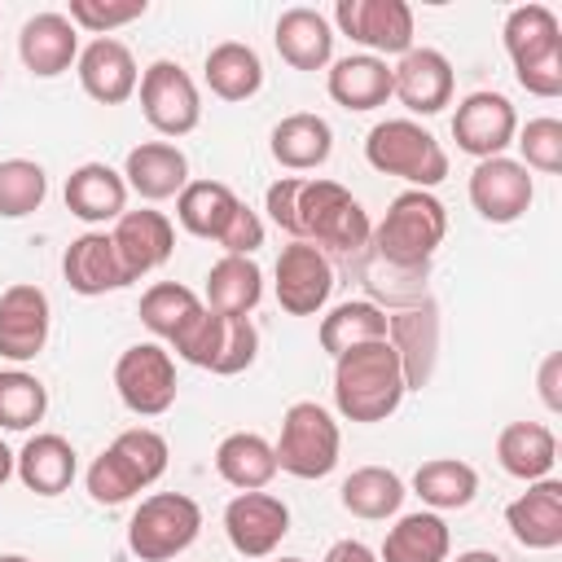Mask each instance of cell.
<instances>
[{
    "instance_id": "6da1fadb",
    "label": "cell",
    "mask_w": 562,
    "mask_h": 562,
    "mask_svg": "<svg viewBox=\"0 0 562 562\" xmlns=\"http://www.w3.org/2000/svg\"><path fill=\"white\" fill-rule=\"evenodd\" d=\"M369 211L342 189L338 180L325 176H303L299 198H294V220H290V241H312L325 259H356L369 246Z\"/></svg>"
},
{
    "instance_id": "7a4b0ae2",
    "label": "cell",
    "mask_w": 562,
    "mask_h": 562,
    "mask_svg": "<svg viewBox=\"0 0 562 562\" xmlns=\"http://www.w3.org/2000/svg\"><path fill=\"white\" fill-rule=\"evenodd\" d=\"M404 395H408L404 369H400V356L386 338L334 356V408H338V417L373 426V422H386L404 404Z\"/></svg>"
},
{
    "instance_id": "3957f363",
    "label": "cell",
    "mask_w": 562,
    "mask_h": 562,
    "mask_svg": "<svg viewBox=\"0 0 562 562\" xmlns=\"http://www.w3.org/2000/svg\"><path fill=\"white\" fill-rule=\"evenodd\" d=\"M501 44L514 61L518 88L531 97H562V22L549 4H518L505 13Z\"/></svg>"
},
{
    "instance_id": "277c9868",
    "label": "cell",
    "mask_w": 562,
    "mask_h": 562,
    "mask_svg": "<svg viewBox=\"0 0 562 562\" xmlns=\"http://www.w3.org/2000/svg\"><path fill=\"white\" fill-rule=\"evenodd\" d=\"M448 237V211L443 202L430 193V189H404L391 198L382 224L369 233V250L391 259V263H404V268H417V263H430L435 250L443 246Z\"/></svg>"
},
{
    "instance_id": "5b68a950",
    "label": "cell",
    "mask_w": 562,
    "mask_h": 562,
    "mask_svg": "<svg viewBox=\"0 0 562 562\" xmlns=\"http://www.w3.org/2000/svg\"><path fill=\"white\" fill-rule=\"evenodd\" d=\"M364 162L382 176L408 180V189H435L448 176V149L417 119H382L364 136Z\"/></svg>"
},
{
    "instance_id": "8992f818",
    "label": "cell",
    "mask_w": 562,
    "mask_h": 562,
    "mask_svg": "<svg viewBox=\"0 0 562 562\" xmlns=\"http://www.w3.org/2000/svg\"><path fill=\"white\" fill-rule=\"evenodd\" d=\"M277 452V470L312 483L338 470L342 457V430L334 422V413L316 400H294L281 417V435L272 443Z\"/></svg>"
},
{
    "instance_id": "52a82bcc",
    "label": "cell",
    "mask_w": 562,
    "mask_h": 562,
    "mask_svg": "<svg viewBox=\"0 0 562 562\" xmlns=\"http://www.w3.org/2000/svg\"><path fill=\"white\" fill-rule=\"evenodd\" d=\"M202 531V509L184 492H154L127 518V549L140 562H171L180 558Z\"/></svg>"
},
{
    "instance_id": "ba28073f",
    "label": "cell",
    "mask_w": 562,
    "mask_h": 562,
    "mask_svg": "<svg viewBox=\"0 0 562 562\" xmlns=\"http://www.w3.org/2000/svg\"><path fill=\"white\" fill-rule=\"evenodd\" d=\"M136 97H140V114L145 123L158 132V136H189L198 123H202V92L193 83V75L171 61V57H158L140 70V83H136Z\"/></svg>"
},
{
    "instance_id": "9c48e42d",
    "label": "cell",
    "mask_w": 562,
    "mask_h": 562,
    "mask_svg": "<svg viewBox=\"0 0 562 562\" xmlns=\"http://www.w3.org/2000/svg\"><path fill=\"white\" fill-rule=\"evenodd\" d=\"M114 391L127 413L136 417H162L176 404V360L162 342H132L114 360Z\"/></svg>"
},
{
    "instance_id": "30bf717a",
    "label": "cell",
    "mask_w": 562,
    "mask_h": 562,
    "mask_svg": "<svg viewBox=\"0 0 562 562\" xmlns=\"http://www.w3.org/2000/svg\"><path fill=\"white\" fill-rule=\"evenodd\" d=\"M518 136V110L505 92H492V88H479V92H465L452 110V140L461 154H470L474 162L483 158H501Z\"/></svg>"
},
{
    "instance_id": "8fae6325",
    "label": "cell",
    "mask_w": 562,
    "mask_h": 562,
    "mask_svg": "<svg viewBox=\"0 0 562 562\" xmlns=\"http://www.w3.org/2000/svg\"><path fill=\"white\" fill-rule=\"evenodd\" d=\"M373 57H404L413 48V9L404 0H338L334 22Z\"/></svg>"
},
{
    "instance_id": "7c38bea8",
    "label": "cell",
    "mask_w": 562,
    "mask_h": 562,
    "mask_svg": "<svg viewBox=\"0 0 562 562\" xmlns=\"http://www.w3.org/2000/svg\"><path fill=\"white\" fill-rule=\"evenodd\" d=\"M272 277H277L272 281L277 303L290 316H321L325 303H329V294H334V259H325L312 241L281 246Z\"/></svg>"
},
{
    "instance_id": "4fadbf2b",
    "label": "cell",
    "mask_w": 562,
    "mask_h": 562,
    "mask_svg": "<svg viewBox=\"0 0 562 562\" xmlns=\"http://www.w3.org/2000/svg\"><path fill=\"white\" fill-rule=\"evenodd\" d=\"M439 334H443V321H439V303L435 299H422V303L400 307V312L386 316V342L400 356V369H404V386L408 391H422L435 378Z\"/></svg>"
},
{
    "instance_id": "5bb4252c",
    "label": "cell",
    "mask_w": 562,
    "mask_h": 562,
    "mask_svg": "<svg viewBox=\"0 0 562 562\" xmlns=\"http://www.w3.org/2000/svg\"><path fill=\"white\" fill-rule=\"evenodd\" d=\"M224 536L241 558H272L290 536V505L272 492H237L224 505Z\"/></svg>"
},
{
    "instance_id": "9a60e30c",
    "label": "cell",
    "mask_w": 562,
    "mask_h": 562,
    "mask_svg": "<svg viewBox=\"0 0 562 562\" xmlns=\"http://www.w3.org/2000/svg\"><path fill=\"white\" fill-rule=\"evenodd\" d=\"M452 92H457V75H452V61L439 53V48H408L404 57H395L391 66V97L408 110V114H439L443 105H452Z\"/></svg>"
},
{
    "instance_id": "2e32d148",
    "label": "cell",
    "mask_w": 562,
    "mask_h": 562,
    "mask_svg": "<svg viewBox=\"0 0 562 562\" xmlns=\"http://www.w3.org/2000/svg\"><path fill=\"white\" fill-rule=\"evenodd\" d=\"M536 202V180L518 158H483L470 171V206L487 224H514L531 211Z\"/></svg>"
},
{
    "instance_id": "e0dca14e",
    "label": "cell",
    "mask_w": 562,
    "mask_h": 562,
    "mask_svg": "<svg viewBox=\"0 0 562 562\" xmlns=\"http://www.w3.org/2000/svg\"><path fill=\"white\" fill-rule=\"evenodd\" d=\"M53 334V303L40 285L18 281L0 294V356L13 364L35 360Z\"/></svg>"
},
{
    "instance_id": "ac0fdd59",
    "label": "cell",
    "mask_w": 562,
    "mask_h": 562,
    "mask_svg": "<svg viewBox=\"0 0 562 562\" xmlns=\"http://www.w3.org/2000/svg\"><path fill=\"white\" fill-rule=\"evenodd\" d=\"M110 241L119 250V263L127 272V281H140L149 277L154 268H162L176 250V224L154 211V206H136V211H123L110 228Z\"/></svg>"
},
{
    "instance_id": "d6986e66",
    "label": "cell",
    "mask_w": 562,
    "mask_h": 562,
    "mask_svg": "<svg viewBox=\"0 0 562 562\" xmlns=\"http://www.w3.org/2000/svg\"><path fill=\"white\" fill-rule=\"evenodd\" d=\"M75 75H79V88L97 105H123V101L136 97V83H140V66H136L132 48L114 35H101V40L83 44L79 61H75Z\"/></svg>"
},
{
    "instance_id": "ffe728a7",
    "label": "cell",
    "mask_w": 562,
    "mask_h": 562,
    "mask_svg": "<svg viewBox=\"0 0 562 562\" xmlns=\"http://www.w3.org/2000/svg\"><path fill=\"white\" fill-rule=\"evenodd\" d=\"M505 527L522 549H536V553L558 549L562 544V483L553 474L527 483V492H518L505 505Z\"/></svg>"
},
{
    "instance_id": "44dd1931",
    "label": "cell",
    "mask_w": 562,
    "mask_h": 562,
    "mask_svg": "<svg viewBox=\"0 0 562 562\" xmlns=\"http://www.w3.org/2000/svg\"><path fill=\"white\" fill-rule=\"evenodd\" d=\"M18 57L35 79H57L79 61V31L66 13H35L18 31Z\"/></svg>"
},
{
    "instance_id": "7402d4cb",
    "label": "cell",
    "mask_w": 562,
    "mask_h": 562,
    "mask_svg": "<svg viewBox=\"0 0 562 562\" xmlns=\"http://www.w3.org/2000/svg\"><path fill=\"white\" fill-rule=\"evenodd\" d=\"M61 277H66V285H70L75 294H83V299H97V294H110V290L132 285L105 228H88V233H79V237L66 246V255H61Z\"/></svg>"
},
{
    "instance_id": "603a6c76",
    "label": "cell",
    "mask_w": 562,
    "mask_h": 562,
    "mask_svg": "<svg viewBox=\"0 0 562 562\" xmlns=\"http://www.w3.org/2000/svg\"><path fill=\"white\" fill-rule=\"evenodd\" d=\"M123 180H127V193L145 202H167L189 184V158L171 140H140L136 149H127Z\"/></svg>"
},
{
    "instance_id": "cb8c5ba5",
    "label": "cell",
    "mask_w": 562,
    "mask_h": 562,
    "mask_svg": "<svg viewBox=\"0 0 562 562\" xmlns=\"http://www.w3.org/2000/svg\"><path fill=\"white\" fill-rule=\"evenodd\" d=\"M66 211L83 224H114L127 211V180L110 162H79L66 176Z\"/></svg>"
},
{
    "instance_id": "d4e9b609",
    "label": "cell",
    "mask_w": 562,
    "mask_h": 562,
    "mask_svg": "<svg viewBox=\"0 0 562 562\" xmlns=\"http://www.w3.org/2000/svg\"><path fill=\"white\" fill-rule=\"evenodd\" d=\"M356 272V281L364 285V299L378 303L382 312H400V307H413L422 299H430V263H417V268H404V263H391L382 255H373L369 246L347 263Z\"/></svg>"
},
{
    "instance_id": "484cf974",
    "label": "cell",
    "mask_w": 562,
    "mask_h": 562,
    "mask_svg": "<svg viewBox=\"0 0 562 562\" xmlns=\"http://www.w3.org/2000/svg\"><path fill=\"white\" fill-rule=\"evenodd\" d=\"M272 44L290 70H325L334 61V26L321 9L307 4H294L277 18Z\"/></svg>"
},
{
    "instance_id": "4316f807",
    "label": "cell",
    "mask_w": 562,
    "mask_h": 562,
    "mask_svg": "<svg viewBox=\"0 0 562 562\" xmlns=\"http://www.w3.org/2000/svg\"><path fill=\"white\" fill-rule=\"evenodd\" d=\"M13 474H18L22 487L35 492V496H61V492L75 483V474H79V452H75V443H70L66 435L40 430V435H31V439L22 443Z\"/></svg>"
},
{
    "instance_id": "83f0119b",
    "label": "cell",
    "mask_w": 562,
    "mask_h": 562,
    "mask_svg": "<svg viewBox=\"0 0 562 562\" xmlns=\"http://www.w3.org/2000/svg\"><path fill=\"white\" fill-rule=\"evenodd\" d=\"M325 88H329V101L342 110H356V114L378 110L391 101V61H382L373 53L338 57L325 70Z\"/></svg>"
},
{
    "instance_id": "f1b7e54d",
    "label": "cell",
    "mask_w": 562,
    "mask_h": 562,
    "mask_svg": "<svg viewBox=\"0 0 562 562\" xmlns=\"http://www.w3.org/2000/svg\"><path fill=\"white\" fill-rule=\"evenodd\" d=\"M268 149L285 171H316L334 154V127L312 110H294V114L277 119Z\"/></svg>"
},
{
    "instance_id": "f546056e",
    "label": "cell",
    "mask_w": 562,
    "mask_h": 562,
    "mask_svg": "<svg viewBox=\"0 0 562 562\" xmlns=\"http://www.w3.org/2000/svg\"><path fill=\"white\" fill-rule=\"evenodd\" d=\"M448 553H452V531L443 514L417 509L395 518V527L378 549V562H448Z\"/></svg>"
},
{
    "instance_id": "4dcf8cb0",
    "label": "cell",
    "mask_w": 562,
    "mask_h": 562,
    "mask_svg": "<svg viewBox=\"0 0 562 562\" xmlns=\"http://www.w3.org/2000/svg\"><path fill=\"white\" fill-rule=\"evenodd\" d=\"M496 461L509 479H522V483L549 479L558 461V439L544 422H509L496 435Z\"/></svg>"
},
{
    "instance_id": "1f68e13d",
    "label": "cell",
    "mask_w": 562,
    "mask_h": 562,
    "mask_svg": "<svg viewBox=\"0 0 562 562\" xmlns=\"http://www.w3.org/2000/svg\"><path fill=\"white\" fill-rule=\"evenodd\" d=\"M263 299V268L246 255H220L206 272V307L220 316H250Z\"/></svg>"
},
{
    "instance_id": "d6a6232c",
    "label": "cell",
    "mask_w": 562,
    "mask_h": 562,
    "mask_svg": "<svg viewBox=\"0 0 562 562\" xmlns=\"http://www.w3.org/2000/svg\"><path fill=\"white\" fill-rule=\"evenodd\" d=\"M215 470L228 487L237 492H263L277 479V452L263 435L255 430H233L215 448Z\"/></svg>"
},
{
    "instance_id": "836d02e7",
    "label": "cell",
    "mask_w": 562,
    "mask_h": 562,
    "mask_svg": "<svg viewBox=\"0 0 562 562\" xmlns=\"http://www.w3.org/2000/svg\"><path fill=\"white\" fill-rule=\"evenodd\" d=\"M404 479L395 474V470H386V465H356L347 479H342V487H338V501H342V509L351 514V518H364V522H386V518H395L400 514V505H404Z\"/></svg>"
},
{
    "instance_id": "e575fe53",
    "label": "cell",
    "mask_w": 562,
    "mask_h": 562,
    "mask_svg": "<svg viewBox=\"0 0 562 562\" xmlns=\"http://www.w3.org/2000/svg\"><path fill=\"white\" fill-rule=\"evenodd\" d=\"M202 79L220 101H250L263 88V61L250 44L241 40H224L206 53L202 61Z\"/></svg>"
},
{
    "instance_id": "d590c367",
    "label": "cell",
    "mask_w": 562,
    "mask_h": 562,
    "mask_svg": "<svg viewBox=\"0 0 562 562\" xmlns=\"http://www.w3.org/2000/svg\"><path fill=\"white\" fill-rule=\"evenodd\" d=\"M413 492L422 496L426 509H465L479 496V470L461 457H430L413 470Z\"/></svg>"
},
{
    "instance_id": "8d00e7d4",
    "label": "cell",
    "mask_w": 562,
    "mask_h": 562,
    "mask_svg": "<svg viewBox=\"0 0 562 562\" xmlns=\"http://www.w3.org/2000/svg\"><path fill=\"white\" fill-rule=\"evenodd\" d=\"M321 351L325 356H342L351 347H364V342H378L386 338V312L369 299H347V303H334L325 316H321Z\"/></svg>"
},
{
    "instance_id": "74e56055",
    "label": "cell",
    "mask_w": 562,
    "mask_h": 562,
    "mask_svg": "<svg viewBox=\"0 0 562 562\" xmlns=\"http://www.w3.org/2000/svg\"><path fill=\"white\" fill-rule=\"evenodd\" d=\"M237 202H241V198H237L224 180H189V184L176 193V220H180L184 233L215 241V237L224 233V224L233 220Z\"/></svg>"
},
{
    "instance_id": "f35d334b",
    "label": "cell",
    "mask_w": 562,
    "mask_h": 562,
    "mask_svg": "<svg viewBox=\"0 0 562 562\" xmlns=\"http://www.w3.org/2000/svg\"><path fill=\"white\" fill-rule=\"evenodd\" d=\"M206 303L189 290V285H180V281H154L145 294H140V325L154 334V342H167L171 347V338L202 312Z\"/></svg>"
},
{
    "instance_id": "ab89813d",
    "label": "cell",
    "mask_w": 562,
    "mask_h": 562,
    "mask_svg": "<svg viewBox=\"0 0 562 562\" xmlns=\"http://www.w3.org/2000/svg\"><path fill=\"white\" fill-rule=\"evenodd\" d=\"M48 413V386L26 369H0V430H31Z\"/></svg>"
},
{
    "instance_id": "60d3db41",
    "label": "cell",
    "mask_w": 562,
    "mask_h": 562,
    "mask_svg": "<svg viewBox=\"0 0 562 562\" xmlns=\"http://www.w3.org/2000/svg\"><path fill=\"white\" fill-rule=\"evenodd\" d=\"M48 176L31 158H4L0 162V220H26L44 206Z\"/></svg>"
},
{
    "instance_id": "b9f144b4",
    "label": "cell",
    "mask_w": 562,
    "mask_h": 562,
    "mask_svg": "<svg viewBox=\"0 0 562 562\" xmlns=\"http://www.w3.org/2000/svg\"><path fill=\"white\" fill-rule=\"evenodd\" d=\"M110 448L132 465V474L140 479V487H154V483L167 474V457H171V448H167V439H162L154 426H127V430L114 435Z\"/></svg>"
},
{
    "instance_id": "7bdbcfd3",
    "label": "cell",
    "mask_w": 562,
    "mask_h": 562,
    "mask_svg": "<svg viewBox=\"0 0 562 562\" xmlns=\"http://www.w3.org/2000/svg\"><path fill=\"white\" fill-rule=\"evenodd\" d=\"M518 145V162L527 171H540V176H558L562 171V123L553 114H540V119H527L514 136Z\"/></svg>"
},
{
    "instance_id": "ee69618b",
    "label": "cell",
    "mask_w": 562,
    "mask_h": 562,
    "mask_svg": "<svg viewBox=\"0 0 562 562\" xmlns=\"http://www.w3.org/2000/svg\"><path fill=\"white\" fill-rule=\"evenodd\" d=\"M83 487H88V496H92L97 505H127L136 492H145L140 479L132 474V465H127L114 448H105L101 457H92V465H88V474H83Z\"/></svg>"
},
{
    "instance_id": "f6af8a7d",
    "label": "cell",
    "mask_w": 562,
    "mask_h": 562,
    "mask_svg": "<svg viewBox=\"0 0 562 562\" xmlns=\"http://www.w3.org/2000/svg\"><path fill=\"white\" fill-rule=\"evenodd\" d=\"M149 0H70L66 18L75 22V31H88V35H110L136 18H145Z\"/></svg>"
},
{
    "instance_id": "bcb514c9",
    "label": "cell",
    "mask_w": 562,
    "mask_h": 562,
    "mask_svg": "<svg viewBox=\"0 0 562 562\" xmlns=\"http://www.w3.org/2000/svg\"><path fill=\"white\" fill-rule=\"evenodd\" d=\"M220 338H224V316L211 312V307H202V312L171 338V351H176L180 360H189V364H198V369L211 373L215 351H220Z\"/></svg>"
},
{
    "instance_id": "7dc6e473",
    "label": "cell",
    "mask_w": 562,
    "mask_h": 562,
    "mask_svg": "<svg viewBox=\"0 0 562 562\" xmlns=\"http://www.w3.org/2000/svg\"><path fill=\"white\" fill-rule=\"evenodd\" d=\"M259 356V329L250 316H224V338H220V351H215V364L211 373L215 378H233V373H246Z\"/></svg>"
},
{
    "instance_id": "c3c4849f",
    "label": "cell",
    "mask_w": 562,
    "mask_h": 562,
    "mask_svg": "<svg viewBox=\"0 0 562 562\" xmlns=\"http://www.w3.org/2000/svg\"><path fill=\"white\" fill-rule=\"evenodd\" d=\"M215 246H220L224 255H246V259H255V250L263 246V220H259V211H250L246 202H237V211H233V220L224 224V233L215 237Z\"/></svg>"
},
{
    "instance_id": "681fc988",
    "label": "cell",
    "mask_w": 562,
    "mask_h": 562,
    "mask_svg": "<svg viewBox=\"0 0 562 562\" xmlns=\"http://www.w3.org/2000/svg\"><path fill=\"white\" fill-rule=\"evenodd\" d=\"M558 378H562V356L549 351L544 364H540V400H544L549 413H562V382Z\"/></svg>"
},
{
    "instance_id": "f907efd6",
    "label": "cell",
    "mask_w": 562,
    "mask_h": 562,
    "mask_svg": "<svg viewBox=\"0 0 562 562\" xmlns=\"http://www.w3.org/2000/svg\"><path fill=\"white\" fill-rule=\"evenodd\" d=\"M321 562H378V553H373L364 540H351V536H347V540H334Z\"/></svg>"
},
{
    "instance_id": "816d5d0a",
    "label": "cell",
    "mask_w": 562,
    "mask_h": 562,
    "mask_svg": "<svg viewBox=\"0 0 562 562\" xmlns=\"http://www.w3.org/2000/svg\"><path fill=\"white\" fill-rule=\"evenodd\" d=\"M13 465H18V452H9V443L0 439V487L13 479Z\"/></svg>"
},
{
    "instance_id": "f5cc1de1",
    "label": "cell",
    "mask_w": 562,
    "mask_h": 562,
    "mask_svg": "<svg viewBox=\"0 0 562 562\" xmlns=\"http://www.w3.org/2000/svg\"><path fill=\"white\" fill-rule=\"evenodd\" d=\"M452 562H505V558L492 553V549H465V553H457Z\"/></svg>"
},
{
    "instance_id": "db71d44e",
    "label": "cell",
    "mask_w": 562,
    "mask_h": 562,
    "mask_svg": "<svg viewBox=\"0 0 562 562\" xmlns=\"http://www.w3.org/2000/svg\"><path fill=\"white\" fill-rule=\"evenodd\" d=\"M0 562H31V558H22V553H0Z\"/></svg>"
},
{
    "instance_id": "11a10c76",
    "label": "cell",
    "mask_w": 562,
    "mask_h": 562,
    "mask_svg": "<svg viewBox=\"0 0 562 562\" xmlns=\"http://www.w3.org/2000/svg\"><path fill=\"white\" fill-rule=\"evenodd\" d=\"M277 562H303V558H277Z\"/></svg>"
},
{
    "instance_id": "9f6ffc18",
    "label": "cell",
    "mask_w": 562,
    "mask_h": 562,
    "mask_svg": "<svg viewBox=\"0 0 562 562\" xmlns=\"http://www.w3.org/2000/svg\"><path fill=\"white\" fill-rule=\"evenodd\" d=\"M0 83H4V66H0Z\"/></svg>"
}]
</instances>
